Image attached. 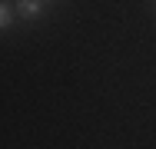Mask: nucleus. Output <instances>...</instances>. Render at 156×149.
Masks as SVG:
<instances>
[{
  "label": "nucleus",
  "instance_id": "nucleus-2",
  "mask_svg": "<svg viewBox=\"0 0 156 149\" xmlns=\"http://www.w3.org/2000/svg\"><path fill=\"white\" fill-rule=\"evenodd\" d=\"M10 20H13V10H10L7 3H0V30L10 27Z\"/></svg>",
  "mask_w": 156,
  "mask_h": 149
},
{
  "label": "nucleus",
  "instance_id": "nucleus-3",
  "mask_svg": "<svg viewBox=\"0 0 156 149\" xmlns=\"http://www.w3.org/2000/svg\"><path fill=\"white\" fill-rule=\"evenodd\" d=\"M40 3H50V0H40Z\"/></svg>",
  "mask_w": 156,
  "mask_h": 149
},
{
  "label": "nucleus",
  "instance_id": "nucleus-1",
  "mask_svg": "<svg viewBox=\"0 0 156 149\" xmlns=\"http://www.w3.org/2000/svg\"><path fill=\"white\" fill-rule=\"evenodd\" d=\"M40 7H43L40 0H17V13H20L23 20H33V17L40 13Z\"/></svg>",
  "mask_w": 156,
  "mask_h": 149
}]
</instances>
